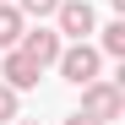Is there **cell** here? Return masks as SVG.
<instances>
[{
	"instance_id": "8992f818",
	"label": "cell",
	"mask_w": 125,
	"mask_h": 125,
	"mask_svg": "<svg viewBox=\"0 0 125 125\" xmlns=\"http://www.w3.org/2000/svg\"><path fill=\"white\" fill-rule=\"evenodd\" d=\"M22 27H27V16L16 11V0H0V49H16Z\"/></svg>"
},
{
	"instance_id": "30bf717a",
	"label": "cell",
	"mask_w": 125,
	"mask_h": 125,
	"mask_svg": "<svg viewBox=\"0 0 125 125\" xmlns=\"http://www.w3.org/2000/svg\"><path fill=\"white\" fill-rule=\"evenodd\" d=\"M65 125H98V120H87V114H71V120H65Z\"/></svg>"
},
{
	"instance_id": "7a4b0ae2",
	"label": "cell",
	"mask_w": 125,
	"mask_h": 125,
	"mask_svg": "<svg viewBox=\"0 0 125 125\" xmlns=\"http://www.w3.org/2000/svg\"><path fill=\"white\" fill-rule=\"evenodd\" d=\"M54 65H60V76H65V82H76V87H82V82H93V76H98L103 54H98V49L87 44V38H76V44H60Z\"/></svg>"
},
{
	"instance_id": "9c48e42d",
	"label": "cell",
	"mask_w": 125,
	"mask_h": 125,
	"mask_svg": "<svg viewBox=\"0 0 125 125\" xmlns=\"http://www.w3.org/2000/svg\"><path fill=\"white\" fill-rule=\"evenodd\" d=\"M11 120H16V87L0 82V125H11Z\"/></svg>"
},
{
	"instance_id": "8fae6325",
	"label": "cell",
	"mask_w": 125,
	"mask_h": 125,
	"mask_svg": "<svg viewBox=\"0 0 125 125\" xmlns=\"http://www.w3.org/2000/svg\"><path fill=\"white\" fill-rule=\"evenodd\" d=\"M11 125H38V120H11Z\"/></svg>"
},
{
	"instance_id": "6da1fadb",
	"label": "cell",
	"mask_w": 125,
	"mask_h": 125,
	"mask_svg": "<svg viewBox=\"0 0 125 125\" xmlns=\"http://www.w3.org/2000/svg\"><path fill=\"white\" fill-rule=\"evenodd\" d=\"M82 114L98 120V125L120 120V114H125V93H120V82H103V76L82 82Z\"/></svg>"
},
{
	"instance_id": "5b68a950",
	"label": "cell",
	"mask_w": 125,
	"mask_h": 125,
	"mask_svg": "<svg viewBox=\"0 0 125 125\" xmlns=\"http://www.w3.org/2000/svg\"><path fill=\"white\" fill-rule=\"evenodd\" d=\"M38 76H44V65H33L22 49H6V60H0V82H6V87L27 93V87H38Z\"/></svg>"
},
{
	"instance_id": "ba28073f",
	"label": "cell",
	"mask_w": 125,
	"mask_h": 125,
	"mask_svg": "<svg viewBox=\"0 0 125 125\" xmlns=\"http://www.w3.org/2000/svg\"><path fill=\"white\" fill-rule=\"evenodd\" d=\"M54 6H60V0H16V11H22V16H38V22L54 16Z\"/></svg>"
},
{
	"instance_id": "277c9868",
	"label": "cell",
	"mask_w": 125,
	"mask_h": 125,
	"mask_svg": "<svg viewBox=\"0 0 125 125\" xmlns=\"http://www.w3.org/2000/svg\"><path fill=\"white\" fill-rule=\"evenodd\" d=\"M16 49H22L33 65H54V54H60V33H54V27H22Z\"/></svg>"
},
{
	"instance_id": "3957f363",
	"label": "cell",
	"mask_w": 125,
	"mask_h": 125,
	"mask_svg": "<svg viewBox=\"0 0 125 125\" xmlns=\"http://www.w3.org/2000/svg\"><path fill=\"white\" fill-rule=\"evenodd\" d=\"M54 33L60 38H87L93 33V6L87 0H60L54 6Z\"/></svg>"
},
{
	"instance_id": "52a82bcc",
	"label": "cell",
	"mask_w": 125,
	"mask_h": 125,
	"mask_svg": "<svg viewBox=\"0 0 125 125\" xmlns=\"http://www.w3.org/2000/svg\"><path fill=\"white\" fill-rule=\"evenodd\" d=\"M98 54H114V60H125V22H109V27H103V38H98Z\"/></svg>"
}]
</instances>
